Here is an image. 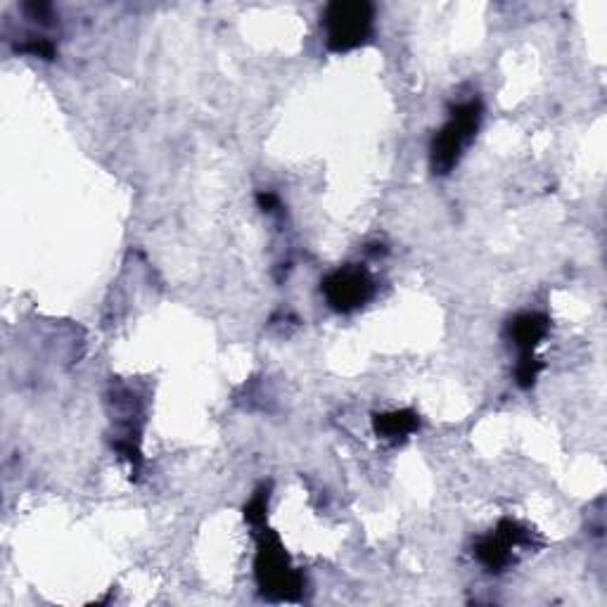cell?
<instances>
[{
	"instance_id": "cell-1",
	"label": "cell",
	"mask_w": 607,
	"mask_h": 607,
	"mask_svg": "<svg viewBox=\"0 0 607 607\" xmlns=\"http://www.w3.org/2000/svg\"><path fill=\"white\" fill-rule=\"evenodd\" d=\"M259 551L254 561V572L261 594L271 600H300L304 594V577L292 567L290 555L285 553L281 538L275 532L259 527Z\"/></svg>"
},
{
	"instance_id": "cell-2",
	"label": "cell",
	"mask_w": 607,
	"mask_h": 607,
	"mask_svg": "<svg viewBox=\"0 0 607 607\" xmlns=\"http://www.w3.org/2000/svg\"><path fill=\"white\" fill-rule=\"evenodd\" d=\"M482 122V103L468 101L453 107L451 119L439 130L430 147V164L432 171L447 176L458 161H461L465 147L472 143Z\"/></svg>"
},
{
	"instance_id": "cell-3",
	"label": "cell",
	"mask_w": 607,
	"mask_h": 607,
	"mask_svg": "<svg viewBox=\"0 0 607 607\" xmlns=\"http://www.w3.org/2000/svg\"><path fill=\"white\" fill-rule=\"evenodd\" d=\"M325 41L333 53H347L364 45L373 31V6L370 3H333L323 14Z\"/></svg>"
},
{
	"instance_id": "cell-4",
	"label": "cell",
	"mask_w": 607,
	"mask_h": 607,
	"mask_svg": "<svg viewBox=\"0 0 607 607\" xmlns=\"http://www.w3.org/2000/svg\"><path fill=\"white\" fill-rule=\"evenodd\" d=\"M323 294L335 311L349 314V311L364 306L375 294L373 275L364 266H342L325 278Z\"/></svg>"
},
{
	"instance_id": "cell-5",
	"label": "cell",
	"mask_w": 607,
	"mask_h": 607,
	"mask_svg": "<svg viewBox=\"0 0 607 607\" xmlns=\"http://www.w3.org/2000/svg\"><path fill=\"white\" fill-rule=\"evenodd\" d=\"M532 546V532L513 520H503L494 534L480 538L474 555L489 572H505L515 563V548Z\"/></svg>"
},
{
	"instance_id": "cell-6",
	"label": "cell",
	"mask_w": 607,
	"mask_h": 607,
	"mask_svg": "<svg viewBox=\"0 0 607 607\" xmlns=\"http://www.w3.org/2000/svg\"><path fill=\"white\" fill-rule=\"evenodd\" d=\"M548 331H551V321L544 314H522L511 323V327H507L513 344L520 349V356L534 354L538 344L546 339Z\"/></svg>"
},
{
	"instance_id": "cell-7",
	"label": "cell",
	"mask_w": 607,
	"mask_h": 607,
	"mask_svg": "<svg viewBox=\"0 0 607 607\" xmlns=\"http://www.w3.org/2000/svg\"><path fill=\"white\" fill-rule=\"evenodd\" d=\"M373 428H375L377 437H383L387 441H401L420 428V418L416 411H408L406 408V411H391V414L375 416Z\"/></svg>"
},
{
	"instance_id": "cell-8",
	"label": "cell",
	"mask_w": 607,
	"mask_h": 607,
	"mask_svg": "<svg viewBox=\"0 0 607 607\" xmlns=\"http://www.w3.org/2000/svg\"><path fill=\"white\" fill-rule=\"evenodd\" d=\"M266 511H269V489H261L252 496V501L244 505V517H248V522L254 530H259L266 524Z\"/></svg>"
},
{
	"instance_id": "cell-9",
	"label": "cell",
	"mask_w": 607,
	"mask_h": 607,
	"mask_svg": "<svg viewBox=\"0 0 607 607\" xmlns=\"http://www.w3.org/2000/svg\"><path fill=\"white\" fill-rule=\"evenodd\" d=\"M541 370H544V364H541V360L534 354L520 356L517 368H515V380L522 389H530L536 383V377H538Z\"/></svg>"
},
{
	"instance_id": "cell-10",
	"label": "cell",
	"mask_w": 607,
	"mask_h": 607,
	"mask_svg": "<svg viewBox=\"0 0 607 607\" xmlns=\"http://www.w3.org/2000/svg\"><path fill=\"white\" fill-rule=\"evenodd\" d=\"M259 205L264 211H273L278 207V197L273 192H261L259 195Z\"/></svg>"
}]
</instances>
